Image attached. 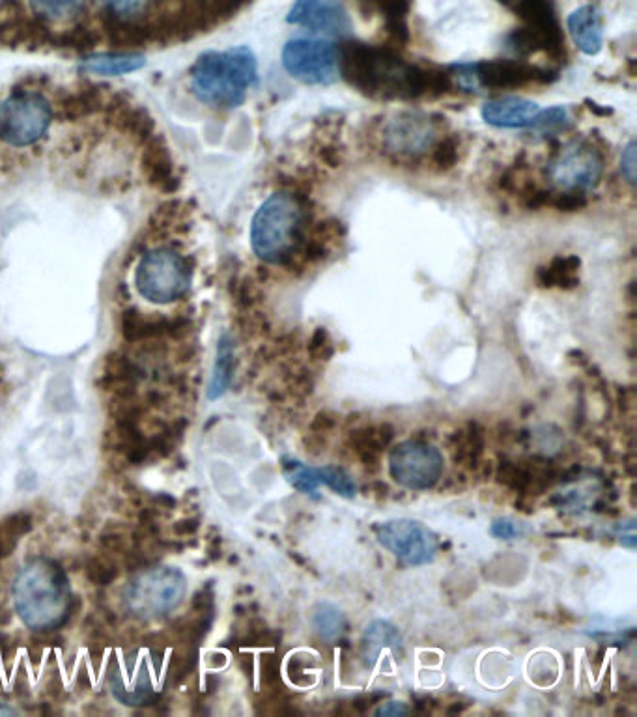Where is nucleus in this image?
Segmentation results:
<instances>
[{"instance_id": "12", "label": "nucleus", "mask_w": 637, "mask_h": 717, "mask_svg": "<svg viewBox=\"0 0 637 717\" xmlns=\"http://www.w3.org/2000/svg\"><path fill=\"white\" fill-rule=\"evenodd\" d=\"M286 21L327 36H346L352 27L339 0H296Z\"/></svg>"}, {"instance_id": "32", "label": "nucleus", "mask_w": 637, "mask_h": 717, "mask_svg": "<svg viewBox=\"0 0 637 717\" xmlns=\"http://www.w3.org/2000/svg\"><path fill=\"white\" fill-rule=\"evenodd\" d=\"M4 2H6V0H0V6H2V4H4Z\"/></svg>"}, {"instance_id": "29", "label": "nucleus", "mask_w": 637, "mask_h": 717, "mask_svg": "<svg viewBox=\"0 0 637 717\" xmlns=\"http://www.w3.org/2000/svg\"><path fill=\"white\" fill-rule=\"evenodd\" d=\"M492 535L496 536V538H503V540H510V538L518 535V529L514 527L512 521L497 520L492 525Z\"/></svg>"}, {"instance_id": "4", "label": "nucleus", "mask_w": 637, "mask_h": 717, "mask_svg": "<svg viewBox=\"0 0 637 717\" xmlns=\"http://www.w3.org/2000/svg\"><path fill=\"white\" fill-rule=\"evenodd\" d=\"M135 286L150 303H174L184 297L191 286V268L178 251L157 247L142 254L135 269Z\"/></svg>"}, {"instance_id": "13", "label": "nucleus", "mask_w": 637, "mask_h": 717, "mask_svg": "<svg viewBox=\"0 0 637 717\" xmlns=\"http://www.w3.org/2000/svg\"><path fill=\"white\" fill-rule=\"evenodd\" d=\"M540 107L535 101L524 98H501L484 103L482 118L486 124L503 129H520L535 126Z\"/></svg>"}, {"instance_id": "5", "label": "nucleus", "mask_w": 637, "mask_h": 717, "mask_svg": "<svg viewBox=\"0 0 637 717\" xmlns=\"http://www.w3.org/2000/svg\"><path fill=\"white\" fill-rule=\"evenodd\" d=\"M53 120L49 101L36 92H19L0 103V139L23 148L42 139Z\"/></svg>"}, {"instance_id": "15", "label": "nucleus", "mask_w": 637, "mask_h": 717, "mask_svg": "<svg viewBox=\"0 0 637 717\" xmlns=\"http://www.w3.org/2000/svg\"><path fill=\"white\" fill-rule=\"evenodd\" d=\"M568 32L585 55H596L604 43L602 19L595 6H581L568 17Z\"/></svg>"}, {"instance_id": "2", "label": "nucleus", "mask_w": 637, "mask_h": 717, "mask_svg": "<svg viewBox=\"0 0 637 717\" xmlns=\"http://www.w3.org/2000/svg\"><path fill=\"white\" fill-rule=\"evenodd\" d=\"M258 81V64L247 47L208 51L191 68V90L202 103L234 109Z\"/></svg>"}, {"instance_id": "23", "label": "nucleus", "mask_w": 637, "mask_h": 717, "mask_svg": "<svg viewBox=\"0 0 637 717\" xmlns=\"http://www.w3.org/2000/svg\"><path fill=\"white\" fill-rule=\"evenodd\" d=\"M580 266V260H576L574 256L568 258H555L548 268L540 271V281L546 286L553 284H574L576 282V269Z\"/></svg>"}, {"instance_id": "7", "label": "nucleus", "mask_w": 637, "mask_h": 717, "mask_svg": "<svg viewBox=\"0 0 637 717\" xmlns=\"http://www.w3.org/2000/svg\"><path fill=\"white\" fill-rule=\"evenodd\" d=\"M283 66L303 85H333L339 79V49L329 40L296 38L284 45Z\"/></svg>"}, {"instance_id": "10", "label": "nucleus", "mask_w": 637, "mask_h": 717, "mask_svg": "<svg viewBox=\"0 0 637 717\" xmlns=\"http://www.w3.org/2000/svg\"><path fill=\"white\" fill-rule=\"evenodd\" d=\"M391 477L410 490H428L443 473V456L421 441H404L389 454Z\"/></svg>"}, {"instance_id": "27", "label": "nucleus", "mask_w": 637, "mask_h": 717, "mask_svg": "<svg viewBox=\"0 0 637 717\" xmlns=\"http://www.w3.org/2000/svg\"><path fill=\"white\" fill-rule=\"evenodd\" d=\"M456 157H458V144L453 139L441 142L434 152V161L441 167H451Z\"/></svg>"}, {"instance_id": "19", "label": "nucleus", "mask_w": 637, "mask_h": 717, "mask_svg": "<svg viewBox=\"0 0 637 717\" xmlns=\"http://www.w3.org/2000/svg\"><path fill=\"white\" fill-rule=\"evenodd\" d=\"M83 4L85 0H30L34 14L51 23L70 21L81 12Z\"/></svg>"}, {"instance_id": "18", "label": "nucleus", "mask_w": 637, "mask_h": 717, "mask_svg": "<svg viewBox=\"0 0 637 717\" xmlns=\"http://www.w3.org/2000/svg\"><path fill=\"white\" fill-rule=\"evenodd\" d=\"M232 374H234V342L228 335H223L217 346V359L213 366L212 383L208 391L210 400H217L227 393Z\"/></svg>"}, {"instance_id": "3", "label": "nucleus", "mask_w": 637, "mask_h": 717, "mask_svg": "<svg viewBox=\"0 0 637 717\" xmlns=\"http://www.w3.org/2000/svg\"><path fill=\"white\" fill-rule=\"evenodd\" d=\"M305 230V210L299 198L279 191L262 202L251 223V245L268 264H286L298 251Z\"/></svg>"}, {"instance_id": "11", "label": "nucleus", "mask_w": 637, "mask_h": 717, "mask_svg": "<svg viewBox=\"0 0 637 717\" xmlns=\"http://www.w3.org/2000/svg\"><path fill=\"white\" fill-rule=\"evenodd\" d=\"M382 137L391 154L417 155L432 146L436 129L425 114L402 113L383 126Z\"/></svg>"}, {"instance_id": "20", "label": "nucleus", "mask_w": 637, "mask_h": 717, "mask_svg": "<svg viewBox=\"0 0 637 717\" xmlns=\"http://www.w3.org/2000/svg\"><path fill=\"white\" fill-rule=\"evenodd\" d=\"M312 628L324 639H335L344 628V617L337 605L320 602L312 609Z\"/></svg>"}, {"instance_id": "1", "label": "nucleus", "mask_w": 637, "mask_h": 717, "mask_svg": "<svg viewBox=\"0 0 637 717\" xmlns=\"http://www.w3.org/2000/svg\"><path fill=\"white\" fill-rule=\"evenodd\" d=\"M15 609L38 632L60 628L71 615V594L62 568L51 561H34L14 583Z\"/></svg>"}, {"instance_id": "30", "label": "nucleus", "mask_w": 637, "mask_h": 717, "mask_svg": "<svg viewBox=\"0 0 637 717\" xmlns=\"http://www.w3.org/2000/svg\"><path fill=\"white\" fill-rule=\"evenodd\" d=\"M197 529H199V520L178 521L174 525V533L178 536L193 535V533H197Z\"/></svg>"}, {"instance_id": "25", "label": "nucleus", "mask_w": 637, "mask_h": 717, "mask_svg": "<svg viewBox=\"0 0 637 717\" xmlns=\"http://www.w3.org/2000/svg\"><path fill=\"white\" fill-rule=\"evenodd\" d=\"M105 10L122 21H131L146 14L150 0H101Z\"/></svg>"}, {"instance_id": "9", "label": "nucleus", "mask_w": 637, "mask_h": 717, "mask_svg": "<svg viewBox=\"0 0 637 717\" xmlns=\"http://www.w3.org/2000/svg\"><path fill=\"white\" fill-rule=\"evenodd\" d=\"M376 538L406 566L432 563L438 553V538L421 521L408 518L385 521L376 527Z\"/></svg>"}, {"instance_id": "22", "label": "nucleus", "mask_w": 637, "mask_h": 717, "mask_svg": "<svg viewBox=\"0 0 637 717\" xmlns=\"http://www.w3.org/2000/svg\"><path fill=\"white\" fill-rule=\"evenodd\" d=\"M284 475L298 492L307 493V495L318 493L320 482L316 477V467H307L298 460H290L288 464H284Z\"/></svg>"}, {"instance_id": "6", "label": "nucleus", "mask_w": 637, "mask_h": 717, "mask_svg": "<svg viewBox=\"0 0 637 717\" xmlns=\"http://www.w3.org/2000/svg\"><path fill=\"white\" fill-rule=\"evenodd\" d=\"M185 594V577L176 568H156L135 577L124 592L135 617H159L178 607Z\"/></svg>"}, {"instance_id": "26", "label": "nucleus", "mask_w": 637, "mask_h": 717, "mask_svg": "<svg viewBox=\"0 0 637 717\" xmlns=\"http://www.w3.org/2000/svg\"><path fill=\"white\" fill-rule=\"evenodd\" d=\"M86 577H88L94 585L107 587V585H111L114 579L118 577V568H116V564H114L113 561L96 557V559H92L90 563L86 564Z\"/></svg>"}, {"instance_id": "14", "label": "nucleus", "mask_w": 637, "mask_h": 717, "mask_svg": "<svg viewBox=\"0 0 637 717\" xmlns=\"http://www.w3.org/2000/svg\"><path fill=\"white\" fill-rule=\"evenodd\" d=\"M477 85L488 88H516L537 79L535 70L516 60H494L475 66Z\"/></svg>"}, {"instance_id": "21", "label": "nucleus", "mask_w": 637, "mask_h": 717, "mask_svg": "<svg viewBox=\"0 0 637 717\" xmlns=\"http://www.w3.org/2000/svg\"><path fill=\"white\" fill-rule=\"evenodd\" d=\"M32 520L27 514H15L0 525V559L14 551L19 538L29 533Z\"/></svg>"}, {"instance_id": "16", "label": "nucleus", "mask_w": 637, "mask_h": 717, "mask_svg": "<svg viewBox=\"0 0 637 717\" xmlns=\"http://www.w3.org/2000/svg\"><path fill=\"white\" fill-rule=\"evenodd\" d=\"M361 652L369 667L382 660L383 652L402 656V635L393 624L385 620H374L365 630Z\"/></svg>"}, {"instance_id": "28", "label": "nucleus", "mask_w": 637, "mask_h": 717, "mask_svg": "<svg viewBox=\"0 0 637 717\" xmlns=\"http://www.w3.org/2000/svg\"><path fill=\"white\" fill-rule=\"evenodd\" d=\"M621 170L628 182H636V144L634 142H630L624 148L623 155H621Z\"/></svg>"}, {"instance_id": "17", "label": "nucleus", "mask_w": 637, "mask_h": 717, "mask_svg": "<svg viewBox=\"0 0 637 717\" xmlns=\"http://www.w3.org/2000/svg\"><path fill=\"white\" fill-rule=\"evenodd\" d=\"M146 64V58L135 53H111V55H96V57L86 58L83 62L86 71L98 73V75H107V77H116V75H126L133 71L141 70Z\"/></svg>"}, {"instance_id": "31", "label": "nucleus", "mask_w": 637, "mask_h": 717, "mask_svg": "<svg viewBox=\"0 0 637 717\" xmlns=\"http://www.w3.org/2000/svg\"><path fill=\"white\" fill-rule=\"evenodd\" d=\"M400 714H408V708L402 703H387L378 710V716H400Z\"/></svg>"}, {"instance_id": "8", "label": "nucleus", "mask_w": 637, "mask_h": 717, "mask_svg": "<svg viewBox=\"0 0 637 717\" xmlns=\"http://www.w3.org/2000/svg\"><path fill=\"white\" fill-rule=\"evenodd\" d=\"M602 155L587 142H574L555 155L548 176L553 185L570 195L595 189L602 178Z\"/></svg>"}, {"instance_id": "24", "label": "nucleus", "mask_w": 637, "mask_h": 717, "mask_svg": "<svg viewBox=\"0 0 637 717\" xmlns=\"http://www.w3.org/2000/svg\"><path fill=\"white\" fill-rule=\"evenodd\" d=\"M316 477H318L320 486L326 484L327 488H331L333 492L339 493L342 497L352 499L355 495L354 478L350 477L342 467H337V465L316 467Z\"/></svg>"}]
</instances>
